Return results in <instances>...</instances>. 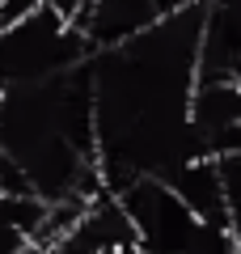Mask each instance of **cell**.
<instances>
[{"instance_id": "cell-4", "label": "cell", "mask_w": 241, "mask_h": 254, "mask_svg": "<svg viewBox=\"0 0 241 254\" xmlns=\"http://www.w3.org/2000/svg\"><path fill=\"white\" fill-rule=\"evenodd\" d=\"M47 4H55V9H60L63 17H72V21H76L80 13H85V4H89V0H47Z\"/></svg>"}, {"instance_id": "cell-2", "label": "cell", "mask_w": 241, "mask_h": 254, "mask_svg": "<svg viewBox=\"0 0 241 254\" xmlns=\"http://www.w3.org/2000/svg\"><path fill=\"white\" fill-rule=\"evenodd\" d=\"M161 17L157 0H89L85 13L76 17V30L85 34V43L98 51V47H115L127 43L131 34H140L144 26Z\"/></svg>"}, {"instance_id": "cell-3", "label": "cell", "mask_w": 241, "mask_h": 254, "mask_svg": "<svg viewBox=\"0 0 241 254\" xmlns=\"http://www.w3.org/2000/svg\"><path fill=\"white\" fill-rule=\"evenodd\" d=\"M38 4H43V0H0V30L17 26V21H21V17H30Z\"/></svg>"}, {"instance_id": "cell-5", "label": "cell", "mask_w": 241, "mask_h": 254, "mask_svg": "<svg viewBox=\"0 0 241 254\" xmlns=\"http://www.w3.org/2000/svg\"><path fill=\"white\" fill-rule=\"evenodd\" d=\"M229 237H233V254H241V208H233V220H229Z\"/></svg>"}, {"instance_id": "cell-8", "label": "cell", "mask_w": 241, "mask_h": 254, "mask_svg": "<svg viewBox=\"0 0 241 254\" xmlns=\"http://www.w3.org/2000/svg\"><path fill=\"white\" fill-rule=\"evenodd\" d=\"M0 93H4V85H0Z\"/></svg>"}, {"instance_id": "cell-1", "label": "cell", "mask_w": 241, "mask_h": 254, "mask_svg": "<svg viewBox=\"0 0 241 254\" xmlns=\"http://www.w3.org/2000/svg\"><path fill=\"white\" fill-rule=\"evenodd\" d=\"M93 47L76 30V21L63 17L55 4H38L17 26L0 30V85L43 81V76L68 72L89 60Z\"/></svg>"}, {"instance_id": "cell-6", "label": "cell", "mask_w": 241, "mask_h": 254, "mask_svg": "<svg viewBox=\"0 0 241 254\" xmlns=\"http://www.w3.org/2000/svg\"><path fill=\"white\" fill-rule=\"evenodd\" d=\"M115 254H148V250H144V246H135V242H131V246H123V250H115Z\"/></svg>"}, {"instance_id": "cell-7", "label": "cell", "mask_w": 241, "mask_h": 254, "mask_svg": "<svg viewBox=\"0 0 241 254\" xmlns=\"http://www.w3.org/2000/svg\"><path fill=\"white\" fill-rule=\"evenodd\" d=\"M21 254H47V250H43V246H34V242H30L26 250H21Z\"/></svg>"}]
</instances>
